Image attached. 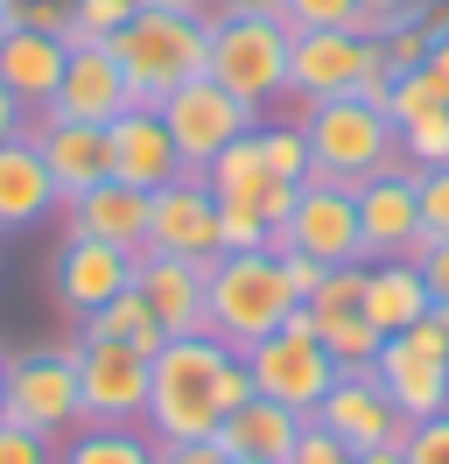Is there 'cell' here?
Instances as JSON below:
<instances>
[{"label": "cell", "mask_w": 449, "mask_h": 464, "mask_svg": "<svg viewBox=\"0 0 449 464\" xmlns=\"http://www.w3.org/2000/svg\"><path fill=\"white\" fill-rule=\"evenodd\" d=\"M239 401H253V373L246 352H232L211 331L168 338L148 366V415L140 430L155 443H183V436H218V422Z\"/></svg>", "instance_id": "6da1fadb"}, {"label": "cell", "mask_w": 449, "mask_h": 464, "mask_svg": "<svg viewBox=\"0 0 449 464\" xmlns=\"http://www.w3.org/2000/svg\"><path fill=\"white\" fill-rule=\"evenodd\" d=\"M302 310V295L288 289V267L267 246H246V254H218L211 275H204V331L224 338L232 352L260 345L267 331Z\"/></svg>", "instance_id": "7a4b0ae2"}, {"label": "cell", "mask_w": 449, "mask_h": 464, "mask_svg": "<svg viewBox=\"0 0 449 464\" xmlns=\"http://www.w3.org/2000/svg\"><path fill=\"white\" fill-rule=\"evenodd\" d=\"M112 57H119V71H127L134 106H162L176 85L204 78V57H211V14L140 7L134 22L112 35Z\"/></svg>", "instance_id": "3957f363"}, {"label": "cell", "mask_w": 449, "mask_h": 464, "mask_svg": "<svg viewBox=\"0 0 449 464\" xmlns=\"http://www.w3.org/2000/svg\"><path fill=\"white\" fill-rule=\"evenodd\" d=\"M302 141H309V176L351 183V190L365 176H379L387 162H400L393 120L379 106H365V99H316V106H302Z\"/></svg>", "instance_id": "277c9868"}, {"label": "cell", "mask_w": 449, "mask_h": 464, "mask_svg": "<svg viewBox=\"0 0 449 464\" xmlns=\"http://www.w3.org/2000/svg\"><path fill=\"white\" fill-rule=\"evenodd\" d=\"M288 43H295V29H288L281 14L224 7V14H211V57H204V78H218L224 92L267 106V99L288 92Z\"/></svg>", "instance_id": "5b68a950"}, {"label": "cell", "mask_w": 449, "mask_h": 464, "mask_svg": "<svg viewBox=\"0 0 449 464\" xmlns=\"http://www.w3.org/2000/svg\"><path fill=\"white\" fill-rule=\"evenodd\" d=\"M246 373H253V394L295 408V415H316L344 366H337L330 345L316 338V317H309V310H295L281 331H267L260 345H246Z\"/></svg>", "instance_id": "8992f818"}, {"label": "cell", "mask_w": 449, "mask_h": 464, "mask_svg": "<svg viewBox=\"0 0 449 464\" xmlns=\"http://www.w3.org/2000/svg\"><path fill=\"white\" fill-rule=\"evenodd\" d=\"M7 422H22L35 436H63L84 430V401H78V352L71 345H28L7 352Z\"/></svg>", "instance_id": "52a82bcc"}, {"label": "cell", "mask_w": 449, "mask_h": 464, "mask_svg": "<svg viewBox=\"0 0 449 464\" xmlns=\"http://www.w3.org/2000/svg\"><path fill=\"white\" fill-rule=\"evenodd\" d=\"M162 120H168V141H176V155H183V169L204 176L239 134L260 127V106L239 99V92H224L218 78H190V85H176L162 99Z\"/></svg>", "instance_id": "ba28073f"}, {"label": "cell", "mask_w": 449, "mask_h": 464, "mask_svg": "<svg viewBox=\"0 0 449 464\" xmlns=\"http://www.w3.org/2000/svg\"><path fill=\"white\" fill-rule=\"evenodd\" d=\"M78 352V401H84V422L91 430H140L148 415V352L119 345V338H91L78 331L71 338Z\"/></svg>", "instance_id": "9c48e42d"}, {"label": "cell", "mask_w": 449, "mask_h": 464, "mask_svg": "<svg viewBox=\"0 0 449 464\" xmlns=\"http://www.w3.org/2000/svg\"><path fill=\"white\" fill-rule=\"evenodd\" d=\"M358 226H365V261H415L428 246L421 239V169L407 155L358 183Z\"/></svg>", "instance_id": "30bf717a"}, {"label": "cell", "mask_w": 449, "mask_h": 464, "mask_svg": "<svg viewBox=\"0 0 449 464\" xmlns=\"http://www.w3.org/2000/svg\"><path fill=\"white\" fill-rule=\"evenodd\" d=\"M379 63V43L365 29H302L288 43V99H351L358 78Z\"/></svg>", "instance_id": "8fae6325"}, {"label": "cell", "mask_w": 449, "mask_h": 464, "mask_svg": "<svg viewBox=\"0 0 449 464\" xmlns=\"http://www.w3.org/2000/svg\"><path fill=\"white\" fill-rule=\"evenodd\" d=\"M288 254H309L323 267H358L365 261V226H358V190L309 176L295 211H288Z\"/></svg>", "instance_id": "7c38bea8"}, {"label": "cell", "mask_w": 449, "mask_h": 464, "mask_svg": "<svg viewBox=\"0 0 449 464\" xmlns=\"http://www.w3.org/2000/svg\"><path fill=\"white\" fill-rule=\"evenodd\" d=\"M344 443V450H387V443H407V415L393 408V394L372 380V366H344L337 387L323 394V408L309 415Z\"/></svg>", "instance_id": "4fadbf2b"}, {"label": "cell", "mask_w": 449, "mask_h": 464, "mask_svg": "<svg viewBox=\"0 0 449 464\" xmlns=\"http://www.w3.org/2000/svg\"><path fill=\"white\" fill-rule=\"evenodd\" d=\"M28 141L50 162L56 204L84 198L91 183L112 176V127H91V120H56V113H28Z\"/></svg>", "instance_id": "5bb4252c"}, {"label": "cell", "mask_w": 449, "mask_h": 464, "mask_svg": "<svg viewBox=\"0 0 449 464\" xmlns=\"http://www.w3.org/2000/svg\"><path fill=\"white\" fill-rule=\"evenodd\" d=\"M148 254H176V261H218V198L204 176H176L168 190H155L148 211Z\"/></svg>", "instance_id": "9a60e30c"}, {"label": "cell", "mask_w": 449, "mask_h": 464, "mask_svg": "<svg viewBox=\"0 0 449 464\" xmlns=\"http://www.w3.org/2000/svg\"><path fill=\"white\" fill-rule=\"evenodd\" d=\"M204 183H211V198H218V204H239V211L267 218V226H288V211H295V198H302V183H288V176L267 169V155H260V127L224 148L218 162L204 169Z\"/></svg>", "instance_id": "2e32d148"}, {"label": "cell", "mask_w": 449, "mask_h": 464, "mask_svg": "<svg viewBox=\"0 0 449 464\" xmlns=\"http://www.w3.org/2000/svg\"><path fill=\"white\" fill-rule=\"evenodd\" d=\"M56 303L71 310V317H91V310H106L119 289H134V254H119V246H106V239H84V232H71L63 246H56Z\"/></svg>", "instance_id": "e0dca14e"}, {"label": "cell", "mask_w": 449, "mask_h": 464, "mask_svg": "<svg viewBox=\"0 0 449 464\" xmlns=\"http://www.w3.org/2000/svg\"><path fill=\"white\" fill-rule=\"evenodd\" d=\"M372 380L393 394V408L407 415V430L449 408V359H443V352H421L407 331L379 338V352H372Z\"/></svg>", "instance_id": "ac0fdd59"}, {"label": "cell", "mask_w": 449, "mask_h": 464, "mask_svg": "<svg viewBox=\"0 0 449 464\" xmlns=\"http://www.w3.org/2000/svg\"><path fill=\"white\" fill-rule=\"evenodd\" d=\"M127 106H134V92H127V71H119V57H112V43H71V63H63V85H56L50 113L112 127Z\"/></svg>", "instance_id": "d6986e66"}, {"label": "cell", "mask_w": 449, "mask_h": 464, "mask_svg": "<svg viewBox=\"0 0 449 464\" xmlns=\"http://www.w3.org/2000/svg\"><path fill=\"white\" fill-rule=\"evenodd\" d=\"M112 176L119 183H134V190H168L183 169V155H176V141H168V120L162 106H127V113L112 120Z\"/></svg>", "instance_id": "ffe728a7"}, {"label": "cell", "mask_w": 449, "mask_h": 464, "mask_svg": "<svg viewBox=\"0 0 449 464\" xmlns=\"http://www.w3.org/2000/svg\"><path fill=\"white\" fill-rule=\"evenodd\" d=\"M56 211H63V226L84 232V239H106L119 254H148V211H155V198L134 190V183H119V176L91 183L84 198L56 204Z\"/></svg>", "instance_id": "44dd1931"}, {"label": "cell", "mask_w": 449, "mask_h": 464, "mask_svg": "<svg viewBox=\"0 0 449 464\" xmlns=\"http://www.w3.org/2000/svg\"><path fill=\"white\" fill-rule=\"evenodd\" d=\"M204 261H176V254H134V289L155 310L168 338H190L204 331Z\"/></svg>", "instance_id": "7402d4cb"}, {"label": "cell", "mask_w": 449, "mask_h": 464, "mask_svg": "<svg viewBox=\"0 0 449 464\" xmlns=\"http://www.w3.org/2000/svg\"><path fill=\"white\" fill-rule=\"evenodd\" d=\"M63 63H71V43H63L56 29L14 22V29L0 35V85L14 92L28 113H50L56 85H63Z\"/></svg>", "instance_id": "603a6c76"}, {"label": "cell", "mask_w": 449, "mask_h": 464, "mask_svg": "<svg viewBox=\"0 0 449 464\" xmlns=\"http://www.w3.org/2000/svg\"><path fill=\"white\" fill-rule=\"evenodd\" d=\"M302 422H309V415H295V408H281V401H267V394H253V401H239V408L218 422V443H224V458L281 464V458H288V443L302 436Z\"/></svg>", "instance_id": "cb8c5ba5"}, {"label": "cell", "mask_w": 449, "mask_h": 464, "mask_svg": "<svg viewBox=\"0 0 449 464\" xmlns=\"http://www.w3.org/2000/svg\"><path fill=\"white\" fill-rule=\"evenodd\" d=\"M365 324L372 331H407V324H421L428 310H435V295H428V282H421L415 261H365Z\"/></svg>", "instance_id": "d4e9b609"}, {"label": "cell", "mask_w": 449, "mask_h": 464, "mask_svg": "<svg viewBox=\"0 0 449 464\" xmlns=\"http://www.w3.org/2000/svg\"><path fill=\"white\" fill-rule=\"evenodd\" d=\"M43 211H56V183H50V162L35 155V141H7L0 148V232H22L35 226Z\"/></svg>", "instance_id": "484cf974"}, {"label": "cell", "mask_w": 449, "mask_h": 464, "mask_svg": "<svg viewBox=\"0 0 449 464\" xmlns=\"http://www.w3.org/2000/svg\"><path fill=\"white\" fill-rule=\"evenodd\" d=\"M78 331H91V338H119V345L148 352V359H155V352L168 345V331L155 324V310L140 303V289H119V295L106 303V310H91V317H84Z\"/></svg>", "instance_id": "4316f807"}, {"label": "cell", "mask_w": 449, "mask_h": 464, "mask_svg": "<svg viewBox=\"0 0 449 464\" xmlns=\"http://www.w3.org/2000/svg\"><path fill=\"white\" fill-rule=\"evenodd\" d=\"M56 464H155V436L148 430H71L56 443Z\"/></svg>", "instance_id": "83f0119b"}, {"label": "cell", "mask_w": 449, "mask_h": 464, "mask_svg": "<svg viewBox=\"0 0 449 464\" xmlns=\"http://www.w3.org/2000/svg\"><path fill=\"white\" fill-rule=\"evenodd\" d=\"M140 14V0H71L63 14V43H112Z\"/></svg>", "instance_id": "f1b7e54d"}, {"label": "cell", "mask_w": 449, "mask_h": 464, "mask_svg": "<svg viewBox=\"0 0 449 464\" xmlns=\"http://www.w3.org/2000/svg\"><path fill=\"white\" fill-rule=\"evenodd\" d=\"M316 338L330 345L337 366H372V352H379V338H387V331H372V324H365V310H344V317H316Z\"/></svg>", "instance_id": "f546056e"}, {"label": "cell", "mask_w": 449, "mask_h": 464, "mask_svg": "<svg viewBox=\"0 0 449 464\" xmlns=\"http://www.w3.org/2000/svg\"><path fill=\"white\" fill-rule=\"evenodd\" d=\"M365 303V261L358 267H323V282L309 289V317H344V310H358Z\"/></svg>", "instance_id": "4dcf8cb0"}, {"label": "cell", "mask_w": 449, "mask_h": 464, "mask_svg": "<svg viewBox=\"0 0 449 464\" xmlns=\"http://www.w3.org/2000/svg\"><path fill=\"white\" fill-rule=\"evenodd\" d=\"M260 155H267V169H274V176H288V183H309V141H302V120L260 127Z\"/></svg>", "instance_id": "1f68e13d"}, {"label": "cell", "mask_w": 449, "mask_h": 464, "mask_svg": "<svg viewBox=\"0 0 449 464\" xmlns=\"http://www.w3.org/2000/svg\"><path fill=\"white\" fill-rule=\"evenodd\" d=\"M400 155L415 162V169H435V162H449V106H435V113H421L400 127Z\"/></svg>", "instance_id": "d6a6232c"}, {"label": "cell", "mask_w": 449, "mask_h": 464, "mask_svg": "<svg viewBox=\"0 0 449 464\" xmlns=\"http://www.w3.org/2000/svg\"><path fill=\"white\" fill-rule=\"evenodd\" d=\"M281 22L302 35V29H365V7L358 0H281Z\"/></svg>", "instance_id": "836d02e7"}, {"label": "cell", "mask_w": 449, "mask_h": 464, "mask_svg": "<svg viewBox=\"0 0 449 464\" xmlns=\"http://www.w3.org/2000/svg\"><path fill=\"white\" fill-rule=\"evenodd\" d=\"M435 106H449V99H443V85H435L428 71H400V78H393V99H387V120H393V134H400L407 120L435 113Z\"/></svg>", "instance_id": "e575fe53"}, {"label": "cell", "mask_w": 449, "mask_h": 464, "mask_svg": "<svg viewBox=\"0 0 449 464\" xmlns=\"http://www.w3.org/2000/svg\"><path fill=\"white\" fill-rule=\"evenodd\" d=\"M379 43V57H387V71L400 78V71H421L428 63V14L421 22H400V29H387V35H372Z\"/></svg>", "instance_id": "d590c367"}, {"label": "cell", "mask_w": 449, "mask_h": 464, "mask_svg": "<svg viewBox=\"0 0 449 464\" xmlns=\"http://www.w3.org/2000/svg\"><path fill=\"white\" fill-rule=\"evenodd\" d=\"M421 239H449V162L421 169Z\"/></svg>", "instance_id": "8d00e7d4"}, {"label": "cell", "mask_w": 449, "mask_h": 464, "mask_svg": "<svg viewBox=\"0 0 449 464\" xmlns=\"http://www.w3.org/2000/svg\"><path fill=\"white\" fill-rule=\"evenodd\" d=\"M281 464H358V450H344L323 422H302V436L288 443V458H281Z\"/></svg>", "instance_id": "74e56055"}, {"label": "cell", "mask_w": 449, "mask_h": 464, "mask_svg": "<svg viewBox=\"0 0 449 464\" xmlns=\"http://www.w3.org/2000/svg\"><path fill=\"white\" fill-rule=\"evenodd\" d=\"M246 246H267V218H253L239 204H218V254H246Z\"/></svg>", "instance_id": "f35d334b"}, {"label": "cell", "mask_w": 449, "mask_h": 464, "mask_svg": "<svg viewBox=\"0 0 449 464\" xmlns=\"http://www.w3.org/2000/svg\"><path fill=\"white\" fill-rule=\"evenodd\" d=\"M0 464H56V436H35L22 422H0Z\"/></svg>", "instance_id": "ab89813d"}, {"label": "cell", "mask_w": 449, "mask_h": 464, "mask_svg": "<svg viewBox=\"0 0 449 464\" xmlns=\"http://www.w3.org/2000/svg\"><path fill=\"white\" fill-rule=\"evenodd\" d=\"M407 464H449V408L407 430Z\"/></svg>", "instance_id": "60d3db41"}, {"label": "cell", "mask_w": 449, "mask_h": 464, "mask_svg": "<svg viewBox=\"0 0 449 464\" xmlns=\"http://www.w3.org/2000/svg\"><path fill=\"white\" fill-rule=\"evenodd\" d=\"M365 7V35H387L400 29V22H421L428 14V0H358Z\"/></svg>", "instance_id": "b9f144b4"}, {"label": "cell", "mask_w": 449, "mask_h": 464, "mask_svg": "<svg viewBox=\"0 0 449 464\" xmlns=\"http://www.w3.org/2000/svg\"><path fill=\"white\" fill-rule=\"evenodd\" d=\"M155 464H232L218 436H183V443H155Z\"/></svg>", "instance_id": "7bdbcfd3"}, {"label": "cell", "mask_w": 449, "mask_h": 464, "mask_svg": "<svg viewBox=\"0 0 449 464\" xmlns=\"http://www.w3.org/2000/svg\"><path fill=\"white\" fill-rule=\"evenodd\" d=\"M415 267H421V282H428V295L449 310V239H428V246L415 254Z\"/></svg>", "instance_id": "ee69618b"}, {"label": "cell", "mask_w": 449, "mask_h": 464, "mask_svg": "<svg viewBox=\"0 0 449 464\" xmlns=\"http://www.w3.org/2000/svg\"><path fill=\"white\" fill-rule=\"evenodd\" d=\"M435 85H443V99H449V14H435L428 22V63H421Z\"/></svg>", "instance_id": "f6af8a7d"}, {"label": "cell", "mask_w": 449, "mask_h": 464, "mask_svg": "<svg viewBox=\"0 0 449 464\" xmlns=\"http://www.w3.org/2000/svg\"><path fill=\"white\" fill-rule=\"evenodd\" d=\"M407 338H415L421 352H443V359H449V310L435 303V310H428L421 324H407Z\"/></svg>", "instance_id": "bcb514c9"}, {"label": "cell", "mask_w": 449, "mask_h": 464, "mask_svg": "<svg viewBox=\"0 0 449 464\" xmlns=\"http://www.w3.org/2000/svg\"><path fill=\"white\" fill-rule=\"evenodd\" d=\"M351 99H365V106H379V113H387V99H393V71H387V57H379V63L358 78V92H351Z\"/></svg>", "instance_id": "7dc6e473"}, {"label": "cell", "mask_w": 449, "mask_h": 464, "mask_svg": "<svg viewBox=\"0 0 449 464\" xmlns=\"http://www.w3.org/2000/svg\"><path fill=\"white\" fill-rule=\"evenodd\" d=\"M281 267H288V289L309 303V289L323 282V261H309V254H281Z\"/></svg>", "instance_id": "c3c4849f"}, {"label": "cell", "mask_w": 449, "mask_h": 464, "mask_svg": "<svg viewBox=\"0 0 449 464\" xmlns=\"http://www.w3.org/2000/svg\"><path fill=\"white\" fill-rule=\"evenodd\" d=\"M22 134H28V106H22V99H14L7 85H0V148L22 141Z\"/></svg>", "instance_id": "681fc988"}, {"label": "cell", "mask_w": 449, "mask_h": 464, "mask_svg": "<svg viewBox=\"0 0 449 464\" xmlns=\"http://www.w3.org/2000/svg\"><path fill=\"white\" fill-rule=\"evenodd\" d=\"M358 464H407V443H387V450H358Z\"/></svg>", "instance_id": "f907efd6"}, {"label": "cell", "mask_w": 449, "mask_h": 464, "mask_svg": "<svg viewBox=\"0 0 449 464\" xmlns=\"http://www.w3.org/2000/svg\"><path fill=\"white\" fill-rule=\"evenodd\" d=\"M140 7H176V14H204V0H140Z\"/></svg>", "instance_id": "816d5d0a"}, {"label": "cell", "mask_w": 449, "mask_h": 464, "mask_svg": "<svg viewBox=\"0 0 449 464\" xmlns=\"http://www.w3.org/2000/svg\"><path fill=\"white\" fill-rule=\"evenodd\" d=\"M224 7H253V14H281V0H224Z\"/></svg>", "instance_id": "f5cc1de1"}, {"label": "cell", "mask_w": 449, "mask_h": 464, "mask_svg": "<svg viewBox=\"0 0 449 464\" xmlns=\"http://www.w3.org/2000/svg\"><path fill=\"white\" fill-rule=\"evenodd\" d=\"M0 422H7V352H0Z\"/></svg>", "instance_id": "db71d44e"}, {"label": "cell", "mask_w": 449, "mask_h": 464, "mask_svg": "<svg viewBox=\"0 0 449 464\" xmlns=\"http://www.w3.org/2000/svg\"><path fill=\"white\" fill-rule=\"evenodd\" d=\"M7 29H14V7H7V0H0V35H7Z\"/></svg>", "instance_id": "11a10c76"}, {"label": "cell", "mask_w": 449, "mask_h": 464, "mask_svg": "<svg viewBox=\"0 0 449 464\" xmlns=\"http://www.w3.org/2000/svg\"><path fill=\"white\" fill-rule=\"evenodd\" d=\"M232 464H260V458H232Z\"/></svg>", "instance_id": "9f6ffc18"}]
</instances>
